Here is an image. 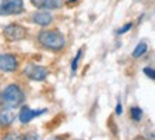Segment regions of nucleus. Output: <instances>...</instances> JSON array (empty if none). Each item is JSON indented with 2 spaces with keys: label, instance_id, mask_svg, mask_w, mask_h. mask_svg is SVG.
I'll list each match as a JSON object with an SVG mask.
<instances>
[{
  "label": "nucleus",
  "instance_id": "7ed1b4c3",
  "mask_svg": "<svg viewBox=\"0 0 155 140\" xmlns=\"http://www.w3.org/2000/svg\"><path fill=\"white\" fill-rule=\"evenodd\" d=\"M27 28L20 26L17 23H12L9 26H6L3 30V36L7 41H21L27 37Z\"/></svg>",
  "mask_w": 155,
  "mask_h": 140
},
{
  "label": "nucleus",
  "instance_id": "f257e3e1",
  "mask_svg": "<svg viewBox=\"0 0 155 140\" xmlns=\"http://www.w3.org/2000/svg\"><path fill=\"white\" fill-rule=\"evenodd\" d=\"M38 42L50 51H61L66 45V37L58 30H43L37 36Z\"/></svg>",
  "mask_w": 155,
  "mask_h": 140
},
{
  "label": "nucleus",
  "instance_id": "423d86ee",
  "mask_svg": "<svg viewBox=\"0 0 155 140\" xmlns=\"http://www.w3.org/2000/svg\"><path fill=\"white\" fill-rule=\"evenodd\" d=\"M19 61L13 54H0V71L3 72H13L17 70Z\"/></svg>",
  "mask_w": 155,
  "mask_h": 140
},
{
  "label": "nucleus",
  "instance_id": "f8f14e48",
  "mask_svg": "<svg viewBox=\"0 0 155 140\" xmlns=\"http://www.w3.org/2000/svg\"><path fill=\"white\" fill-rule=\"evenodd\" d=\"M130 113H131V117L135 122H140L142 119V109H141V107L132 106L131 109H130Z\"/></svg>",
  "mask_w": 155,
  "mask_h": 140
},
{
  "label": "nucleus",
  "instance_id": "f3484780",
  "mask_svg": "<svg viewBox=\"0 0 155 140\" xmlns=\"http://www.w3.org/2000/svg\"><path fill=\"white\" fill-rule=\"evenodd\" d=\"M68 2H75V0H68Z\"/></svg>",
  "mask_w": 155,
  "mask_h": 140
},
{
  "label": "nucleus",
  "instance_id": "20e7f679",
  "mask_svg": "<svg viewBox=\"0 0 155 140\" xmlns=\"http://www.w3.org/2000/svg\"><path fill=\"white\" fill-rule=\"evenodd\" d=\"M24 11L23 0H2L0 2V16H13Z\"/></svg>",
  "mask_w": 155,
  "mask_h": 140
},
{
  "label": "nucleus",
  "instance_id": "1a4fd4ad",
  "mask_svg": "<svg viewBox=\"0 0 155 140\" xmlns=\"http://www.w3.org/2000/svg\"><path fill=\"white\" fill-rule=\"evenodd\" d=\"M31 20H33L34 24L37 26H41V27H47L50 26L53 21V16L48 13V10H40V11H36L31 16Z\"/></svg>",
  "mask_w": 155,
  "mask_h": 140
},
{
  "label": "nucleus",
  "instance_id": "9d476101",
  "mask_svg": "<svg viewBox=\"0 0 155 140\" xmlns=\"http://www.w3.org/2000/svg\"><path fill=\"white\" fill-rule=\"evenodd\" d=\"M16 116H14V112L12 107H3L0 110V126L2 127H7L10 126L14 122Z\"/></svg>",
  "mask_w": 155,
  "mask_h": 140
},
{
  "label": "nucleus",
  "instance_id": "2eb2a0df",
  "mask_svg": "<svg viewBox=\"0 0 155 140\" xmlns=\"http://www.w3.org/2000/svg\"><path fill=\"white\" fill-rule=\"evenodd\" d=\"M131 28H132V23H127L125 26H124V27H121L120 30H118L117 34H124V33H127V31H130Z\"/></svg>",
  "mask_w": 155,
  "mask_h": 140
},
{
  "label": "nucleus",
  "instance_id": "9b49d317",
  "mask_svg": "<svg viewBox=\"0 0 155 140\" xmlns=\"http://www.w3.org/2000/svg\"><path fill=\"white\" fill-rule=\"evenodd\" d=\"M147 50H148V45H147L145 41H141L138 45L134 48V51H132V57L134 58H140V57H142L144 54L147 52Z\"/></svg>",
  "mask_w": 155,
  "mask_h": 140
},
{
  "label": "nucleus",
  "instance_id": "ddd939ff",
  "mask_svg": "<svg viewBox=\"0 0 155 140\" xmlns=\"http://www.w3.org/2000/svg\"><path fill=\"white\" fill-rule=\"evenodd\" d=\"M81 57H83V48H81V50H78L77 55H75V58L73 60V62H71V71H73V72H75V71H77V67H78V61H80Z\"/></svg>",
  "mask_w": 155,
  "mask_h": 140
},
{
  "label": "nucleus",
  "instance_id": "f03ea898",
  "mask_svg": "<svg viewBox=\"0 0 155 140\" xmlns=\"http://www.w3.org/2000/svg\"><path fill=\"white\" fill-rule=\"evenodd\" d=\"M24 102V92L20 89L19 85L10 84L7 85L2 93H0V103L3 105V107H14L20 106Z\"/></svg>",
  "mask_w": 155,
  "mask_h": 140
},
{
  "label": "nucleus",
  "instance_id": "0eeeda50",
  "mask_svg": "<svg viewBox=\"0 0 155 140\" xmlns=\"http://www.w3.org/2000/svg\"><path fill=\"white\" fill-rule=\"evenodd\" d=\"M46 112H47L46 109H41V110H34V109H31V107H28V106H23L21 109H20V112H19V120H20V123L26 125V123H28V122L33 120L34 117L41 116L43 113H46Z\"/></svg>",
  "mask_w": 155,
  "mask_h": 140
},
{
  "label": "nucleus",
  "instance_id": "4468645a",
  "mask_svg": "<svg viewBox=\"0 0 155 140\" xmlns=\"http://www.w3.org/2000/svg\"><path fill=\"white\" fill-rule=\"evenodd\" d=\"M144 74H145L148 78H151V79H155V70H152L150 67L144 68Z\"/></svg>",
  "mask_w": 155,
  "mask_h": 140
},
{
  "label": "nucleus",
  "instance_id": "dca6fc26",
  "mask_svg": "<svg viewBox=\"0 0 155 140\" xmlns=\"http://www.w3.org/2000/svg\"><path fill=\"white\" fill-rule=\"evenodd\" d=\"M115 113H117V115H121V113H122V105H121V103H117V109H115Z\"/></svg>",
  "mask_w": 155,
  "mask_h": 140
},
{
  "label": "nucleus",
  "instance_id": "6e6552de",
  "mask_svg": "<svg viewBox=\"0 0 155 140\" xmlns=\"http://www.w3.org/2000/svg\"><path fill=\"white\" fill-rule=\"evenodd\" d=\"M38 10H57L64 6V0H30Z\"/></svg>",
  "mask_w": 155,
  "mask_h": 140
},
{
  "label": "nucleus",
  "instance_id": "39448f33",
  "mask_svg": "<svg viewBox=\"0 0 155 140\" xmlns=\"http://www.w3.org/2000/svg\"><path fill=\"white\" fill-rule=\"evenodd\" d=\"M23 74L31 81H44L48 76V70L46 67L36 65V64H28L24 68Z\"/></svg>",
  "mask_w": 155,
  "mask_h": 140
}]
</instances>
